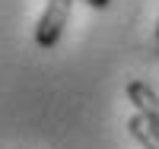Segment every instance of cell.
<instances>
[{
  "instance_id": "6da1fadb",
  "label": "cell",
  "mask_w": 159,
  "mask_h": 149,
  "mask_svg": "<svg viewBox=\"0 0 159 149\" xmlns=\"http://www.w3.org/2000/svg\"><path fill=\"white\" fill-rule=\"evenodd\" d=\"M70 7H73V0H48L42 19H38V25H35L38 48H54L61 42V32H64V25H67V19H70Z\"/></svg>"
},
{
  "instance_id": "7a4b0ae2",
  "label": "cell",
  "mask_w": 159,
  "mask_h": 149,
  "mask_svg": "<svg viewBox=\"0 0 159 149\" xmlns=\"http://www.w3.org/2000/svg\"><path fill=\"white\" fill-rule=\"evenodd\" d=\"M127 99L137 108V114H143L147 121L159 127V92H153V86H147L143 79H130L127 83Z\"/></svg>"
},
{
  "instance_id": "3957f363",
  "label": "cell",
  "mask_w": 159,
  "mask_h": 149,
  "mask_svg": "<svg viewBox=\"0 0 159 149\" xmlns=\"http://www.w3.org/2000/svg\"><path fill=\"white\" fill-rule=\"evenodd\" d=\"M127 133L143 149H159V127L153 124V121H147L143 114H130L127 117Z\"/></svg>"
},
{
  "instance_id": "277c9868",
  "label": "cell",
  "mask_w": 159,
  "mask_h": 149,
  "mask_svg": "<svg viewBox=\"0 0 159 149\" xmlns=\"http://www.w3.org/2000/svg\"><path fill=\"white\" fill-rule=\"evenodd\" d=\"M80 3H89L92 10H105V7L111 3V0H80Z\"/></svg>"
},
{
  "instance_id": "5b68a950",
  "label": "cell",
  "mask_w": 159,
  "mask_h": 149,
  "mask_svg": "<svg viewBox=\"0 0 159 149\" xmlns=\"http://www.w3.org/2000/svg\"><path fill=\"white\" fill-rule=\"evenodd\" d=\"M156 42H159V22H156Z\"/></svg>"
}]
</instances>
